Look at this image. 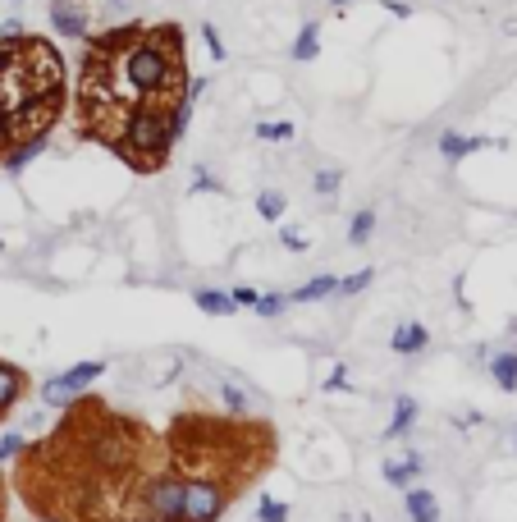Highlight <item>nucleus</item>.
Instances as JSON below:
<instances>
[{
  "label": "nucleus",
  "instance_id": "nucleus-1",
  "mask_svg": "<svg viewBox=\"0 0 517 522\" xmlns=\"http://www.w3.org/2000/svg\"><path fill=\"white\" fill-rule=\"evenodd\" d=\"M188 65H184V33L174 23L161 28H106L87 37L83 78H78V124L87 138L115 142L133 110L170 106L184 97Z\"/></svg>",
  "mask_w": 517,
  "mask_h": 522
},
{
  "label": "nucleus",
  "instance_id": "nucleus-2",
  "mask_svg": "<svg viewBox=\"0 0 517 522\" xmlns=\"http://www.w3.org/2000/svg\"><path fill=\"white\" fill-rule=\"evenodd\" d=\"M65 106V60L46 37H0V124L10 142L51 133Z\"/></svg>",
  "mask_w": 517,
  "mask_h": 522
},
{
  "label": "nucleus",
  "instance_id": "nucleus-3",
  "mask_svg": "<svg viewBox=\"0 0 517 522\" xmlns=\"http://www.w3.org/2000/svg\"><path fill=\"white\" fill-rule=\"evenodd\" d=\"M174 106V101H170ZM170 106H142L133 110L129 120H124V129L115 133V142H110V152H119L124 161L133 165V170H161L165 161H170V147H174V133H170Z\"/></svg>",
  "mask_w": 517,
  "mask_h": 522
},
{
  "label": "nucleus",
  "instance_id": "nucleus-4",
  "mask_svg": "<svg viewBox=\"0 0 517 522\" xmlns=\"http://www.w3.org/2000/svg\"><path fill=\"white\" fill-rule=\"evenodd\" d=\"M234 486L238 477H225V472H184L179 522H220L225 509L234 504Z\"/></svg>",
  "mask_w": 517,
  "mask_h": 522
},
{
  "label": "nucleus",
  "instance_id": "nucleus-5",
  "mask_svg": "<svg viewBox=\"0 0 517 522\" xmlns=\"http://www.w3.org/2000/svg\"><path fill=\"white\" fill-rule=\"evenodd\" d=\"M101 376H106V362H78V367L60 371V376H51V381L42 385V403L46 408H74L78 394L92 381H101Z\"/></svg>",
  "mask_w": 517,
  "mask_h": 522
},
{
  "label": "nucleus",
  "instance_id": "nucleus-6",
  "mask_svg": "<svg viewBox=\"0 0 517 522\" xmlns=\"http://www.w3.org/2000/svg\"><path fill=\"white\" fill-rule=\"evenodd\" d=\"M51 28L60 37L83 42L87 28H92V10H87V0H51Z\"/></svg>",
  "mask_w": 517,
  "mask_h": 522
},
{
  "label": "nucleus",
  "instance_id": "nucleus-7",
  "mask_svg": "<svg viewBox=\"0 0 517 522\" xmlns=\"http://www.w3.org/2000/svg\"><path fill=\"white\" fill-rule=\"evenodd\" d=\"M46 138H51V133H33V138L10 142V147L0 152V170H5V174H23V165L46 152Z\"/></svg>",
  "mask_w": 517,
  "mask_h": 522
},
{
  "label": "nucleus",
  "instance_id": "nucleus-8",
  "mask_svg": "<svg viewBox=\"0 0 517 522\" xmlns=\"http://www.w3.org/2000/svg\"><path fill=\"white\" fill-rule=\"evenodd\" d=\"M426 344H431V330L421 326V321H399L394 335H389V348L399 358H417V353H426Z\"/></svg>",
  "mask_w": 517,
  "mask_h": 522
},
{
  "label": "nucleus",
  "instance_id": "nucleus-9",
  "mask_svg": "<svg viewBox=\"0 0 517 522\" xmlns=\"http://www.w3.org/2000/svg\"><path fill=\"white\" fill-rule=\"evenodd\" d=\"M421 468H426V463H421V454H399V458H385V481L394 490H408V486H417V477H421Z\"/></svg>",
  "mask_w": 517,
  "mask_h": 522
},
{
  "label": "nucleus",
  "instance_id": "nucleus-10",
  "mask_svg": "<svg viewBox=\"0 0 517 522\" xmlns=\"http://www.w3.org/2000/svg\"><path fill=\"white\" fill-rule=\"evenodd\" d=\"M485 147H504L495 138H463V133H440V156L444 161H463L472 152H485Z\"/></svg>",
  "mask_w": 517,
  "mask_h": 522
},
{
  "label": "nucleus",
  "instance_id": "nucleus-11",
  "mask_svg": "<svg viewBox=\"0 0 517 522\" xmlns=\"http://www.w3.org/2000/svg\"><path fill=\"white\" fill-rule=\"evenodd\" d=\"M403 509H408L412 522H440V504L426 486H408L403 490Z\"/></svg>",
  "mask_w": 517,
  "mask_h": 522
},
{
  "label": "nucleus",
  "instance_id": "nucleus-12",
  "mask_svg": "<svg viewBox=\"0 0 517 522\" xmlns=\"http://www.w3.org/2000/svg\"><path fill=\"white\" fill-rule=\"evenodd\" d=\"M23 390H28V376L19 367H10V362H0V417L23 399Z\"/></svg>",
  "mask_w": 517,
  "mask_h": 522
},
{
  "label": "nucleus",
  "instance_id": "nucleus-13",
  "mask_svg": "<svg viewBox=\"0 0 517 522\" xmlns=\"http://www.w3.org/2000/svg\"><path fill=\"white\" fill-rule=\"evenodd\" d=\"M485 362H490V381L504 394H513L517 390V348H504V353H495V358H485Z\"/></svg>",
  "mask_w": 517,
  "mask_h": 522
},
{
  "label": "nucleus",
  "instance_id": "nucleus-14",
  "mask_svg": "<svg viewBox=\"0 0 517 522\" xmlns=\"http://www.w3.org/2000/svg\"><path fill=\"white\" fill-rule=\"evenodd\" d=\"M417 399H408V394H399L394 399V417H389V426H385V440H399V435H408L412 426H417Z\"/></svg>",
  "mask_w": 517,
  "mask_h": 522
},
{
  "label": "nucleus",
  "instance_id": "nucleus-15",
  "mask_svg": "<svg viewBox=\"0 0 517 522\" xmlns=\"http://www.w3.org/2000/svg\"><path fill=\"white\" fill-rule=\"evenodd\" d=\"M330 294H339V275H316V280L298 284L289 298L293 303H321V298H330Z\"/></svg>",
  "mask_w": 517,
  "mask_h": 522
},
{
  "label": "nucleus",
  "instance_id": "nucleus-16",
  "mask_svg": "<svg viewBox=\"0 0 517 522\" xmlns=\"http://www.w3.org/2000/svg\"><path fill=\"white\" fill-rule=\"evenodd\" d=\"M197 307H202L206 316H229L234 312V294H225V289H197Z\"/></svg>",
  "mask_w": 517,
  "mask_h": 522
},
{
  "label": "nucleus",
  "instance_id": "nucleus-17",
  "mask_svg": "<svg viewBox=\"0 0 517 522\" xmlns=\"http://www.w3.org/2000/svg\"><path fill=\"white\" fill-rule=\"evenodd\" d=\"M321 55V23H302L298 42H293V60H316Z\"/></svg>",
  "mask_w": 517,
  "mask_h": 522
},
{
  "label": "nucleus",
  "instance_id": "nucleus-18",
  "mask_svg": "<svg viewBox=\"0 0 517 522\" xmlns=\"http://www.w3.org/2000/svg\"><path fill=\"white\" fill-rule=\"evenodd\" d=\"M284 207H289V197H284L280 188H266V193L257 197V211H261V220H280V216H284Z\"/></svg>",
  "mask_w": 517,
  "mask_h": 522
},
{
  "label": "nucleus",
  "instance_id": "nucleus-19",
  "mask_svg": "<svg viewBox=\"0 0 517 522\" xmlns=\"http://www.w3.org/2000/svg\"><path fill=\"white\" fill-rule=\"evenodd\" d=\"M257 138H261V142H293V138H298V124H289V120L257 124Z\"/></svg>",
  "mask_w": 517,
  "mask_h": 522
},
{
  "label": "nucleus",
  "instance_id": "nucleus-20",
  "mask_svg": "<svg viewBox=\"0 0 517 522\" xmlns=\"http://www.w3.org/2000/svg\"><path fill=\"white\" fill-rule=\"evenodd\" d=\"M371 229H376V211H357L353 225H348V243H357V248H362V243L371 239Z\"/></svg>",
  "mask_w": 517,
  "mask_h": 522
},
{
  "label": "nucleus",
  "instance_id": "nucleus-21",
  "mask_svg": "<svg viewBox=\"0 0 517 522\" xmlns=\"http://www.w3.org/2000/svg\"><path fill=\"white\" fill-rule=\"evenodd\" d=\"M371 280H376V271H371V266H362V271H357V275L339 280V294H344V298H353V294H362V289H367Z\"/></svg>",
  "mask_w": 517,
  "mask_h": 522
},
{
  "label": "nucleus",
  "instance_id": "nucleus-22",
  "mask_svg": "<svg viewBox=\"0 0 517 522\" xmlns=\"http://www.w3.org/2000/svg\"><path fill=\"white\" fill-rule=\"evenodd\" d=\"M220 403H225V408H229V413H248V394H243V390H238V385H220Z\"/></svg>",
  "mask_w": 517,
  "mask_h": 522
},
{
  "label": "nucleus",
  "instance_id": "nucleus-23",
  "mask_svg": "<svg viewBox=\"0 0 517 522\" xmlns=\"http://www.w3.org/2000/svg\"><path fill=\"white\" fill-rule=\"evenodd\" d=\"M257 522H289V509H284V504H275L270 495H261V504H257Z\"/></svg>",
  "mask_w": 517,
  "mask_h": 522
},
{
  "label": "nucleus",
  "instance_id": "nucleus-24",
  "mask_svg": "<svg viewBox=\"0 0 517 522\" xmlns=\"http://www.w3.org/2000/svg\"><path fill=\"white\" fill-rule=\"evenodd\" d=\"M339 184H344V174H339V170H316V179H312V188H316L321 197L339 193Z\"/></svg>",
  "mask_w": 517,
  "mask_h": 522
},
{
  "label": "nucleus",
  "instance_id": "nucleus-25",
  "mask_svg": "<svg viewBox=\"0 0 517 522\" xmlns=\"http://www.w3.org/2000/svg\"><path fill=\"white\" fill-rule=\"evenodd\" d=\"M23 449H28V445H23V435H19V431L0 435V463H10V458H19Z\"/></svg>",
  "mask_w": 517,
  "mask_h": 522
},
{
  "label": "nucleus",
  "instance_id": "nucleus-26",
  "mask_svg": "<svg viewBox=\"0 0 517 522\" xmlns=\"http://www.w3.org/2000/svg\"><path fill=\"white\" fill-rule=\"evenodd\" d=\"M284 303H289L284 294H257V303H252V307H257L261 316H280V312H284Z\"/></svg>",
  "mask_w": 517,
  "mask_h": 522
},
{
  "label": "nucleus",
  "instance_id": "nucleus-27",
  "mask_svg": "<svg viewBox=\"0 0 517 522\" xmlns=\"http://www.w3.org/2000/svg\"><path fill=\"white\" fill-rule=\"evenodd\" d=\"M202 42H206V51H211V60H225V42H220V33L211 23H202Z\"/></svg>",
  "mask_w": 517,
  "mask_h": 522
},
{
  "label": "nucleus",
  "instance_id": "nucleus-28",
  "mask_svg": "<svg viewBox=\"0 0 517 522\" xmlns=\"http://www.w3.org/2000/svg\"><path fill=\"white\" fill-rule=\"evenodd\" d=\"M193 193H220V184L202 170V165H197V174H193Z\"/></svg>",
  "mask_w": 517,
  "mask_h": 522
},
{
  "label": "nucleus",
  "instance_id": "nucleus-29",
  "mask_svg": "<svg viewBox=\"0 0 517 522\" xmlns=\"http://www.w3.org/2000/svg\"><path fill=\"white\" fill-rule=\"evenodd\" d=\"M280 243H284L289 252H307V239H302L298 229H280Z\"/></svg>",
  "mask_w": 517,
  "mask_h": 522
},
{
  "label": "nucleus",
  "instance_id": "nucleus-30",
  "mask_svg": "<svg viewBox=\"0 0 517 522\" xmlns=\"http://www.w3.org/2000/svg\"><path fill=\"white\" fill-rule=\"evenodd\" d=\"M325 390H330V394H334V390H348V371H344V367H334L330 376H325Z\"/></svg>",
  "mask_w": 517,
  "mask_h": 522
},
{
  "label": "nucleus",
  "instance_id": "nucleus-31",
  "mask_svg": "<svg viewBox=\"0 0 517 522\" xmlns=\"http://www.w3.org/2000/svg\"><path fill=\"white\" fill-rule=\"evenodd\" d=\"M234 303L238 307H252V303H257V289H234Z\"/></svg>",
  "mask_w": 517,
  "mask_h": 522
},
{
  "label": "nucleus",
  "instance_id": "nucleus-32",
  "mask_svg": "<svg viewBox=\"0 0 517 522\" xmlns=\"http://www.w3.org/2000/svg\"><path fill=\"white\" fill-rule=\"evenodd\" d=\"M385 10H389V14H399V19H408V14H412L408 5H403V0H385Z\"/></svg>",
  "mask_w": 517,
  "mask_h": 522
},
{
  "label": "nucleus",
  "instance_id": "nucleus-33",
  "mask_svg": "<svg viewBox=\"0 0 517 522\" xmlns=\"http://www.w3.org/2000/svg\"><path fill=\"white\" fill-rule=\"evenodd\" d=\"M5 147H10V129H5V124H0V152H5Z\"/></svg>",
  "mask_w": 517,
  "mask_h": 522
},
{
  "label": "nucleus",
  "instance_id": "nucleus-34",
  "mask_svg": "<svg viewBox=\"0 0 517 522\" xmlns=\"http://www.w3.org/2000/svg\"><path fill=\"white\" fill-rule=\"evenodd\" d=\"M119 5H129V0H110V10H119Z\"/></svg>",
  "mask_w": 517,
  "mask_h": 522
},
{
  "label": "nucleus",
  "instance_id": "nucleus-35",
  "mask_svg": "<svg viewBox=\"0 0 517 522\" xmlns=\"http://www.w3.org/2000/svg\"><path fill=\"white\" fill-rule=\"evenodd\" d=\"M330 5H348V0H330Z\"/></svg>",
  "mask_w": 517,
  "mask_h": 522
},
{
  "label": "nucleus",
  "instance_id": "nucleus-36",
  "mask_svg": "<svg viewBox=\"0 0 517 522\" xmlns=\"http://www.w3.org/2000/svg\"><path fill=\"white\" fill-rule=\"evenodd\" d=\"M357 522H376V518H357Z\"/></svg>",
  "mask_w": 517,
  "mask_h": 522
},
{
  "label": "nucleus",
  "instance_id": "nucleus-37",
  "mask_svg": "<svg viewBox=\"0 0 517 522\" xmlns=\"http://www.w3.org/2000/svg\"><path fill=\"white\" fill-rule=\"evenodd\" d=\"M513 445H517V431H513Z\"/></svg>",
  "mask_w": 517,
  "mask_h": 522
},
{
  "label": "nucleus",
  "instance_id": "nucleus-38",
  "mask_svg": "<svg viewBox=\"0 0 517 522\" xmlns=\"http://www.w3.org/2000/svg\"><path fill=\"white\" fill-rule=\"evenodd\" d=\"M0 248H5V243H0Z\"/></svg>",
  "mask_w": 517,
  "mask_h": 522
}]
</instances>
